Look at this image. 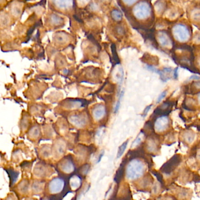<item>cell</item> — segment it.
Wrapping results in <instances>:
<instances>
[{"label":"cell","instance_id":"cell-20","mask_svg":"<svg viewBox=\"0 0 200 200\" xmlns=\"http://www.w3.org/2000/svg\"><path fill=\"white\" fill-rule=\"evenodd\" d=\"M19 188L20 190V191L23 193H25V192H26L27 189L28 188V187H27V184L26 183H25V181H22V182H20L19 185Z\"/></svg>","mask_w":200,"mask_h":200},{"label":"cell","instance_id":"cell-23","mask_svg":"<svg viewBox=\"0 0 200 200\" xmlns=\"http://www.w3.org/2000/svg\"><path fill=\"white\" fill-rule=\"evenodd\" d=\"M138 0H122L123 3L127 5H132L136 3Z\"/></svg>","mask_w":200,"mask_h":200},{"label":"cell","instance_id":"cell-9","mask_svg":"<svg viewBox=\"0 0 200 200\" xmlns=\"http://www.w3.org/2000/svg\"><path fill=\"white\" fill-rule=\"evenodd\" d=\"M158 40L162 46L169 47L171 45V40L167 35L164 32H160L159 34Z\"/></svg>","mask_w":200,"mask_h":200},{"label":"cell","instance_id":"cell-22","mask_svg":"<svg viewBox=\"0 0 200 200\" xmlns=\"http://www.w3.org/2000/svg\"><path fill=\"white\" fill-rule=\"evenodd\" d=\"M141 135V134H139L138 135V136H137V138L135 139V140H134L131 145V147H136V146H138L141 142L142 140V136H140Z\"/></svg>","mask_w":200,"mask_h":200},{"label":"cell","instance_id":"cell-30","mask_svg":"<svg viewBox=\"0 0 200 200\" xmlns=\"http://www.w3.org/2000/svg\"><path fill=\"white\" fill-rule=\"evenodd\" d=\"M103 155H104V152H102L101 155H100V158H99V161H98V162H99L100 161V160H101V158L102 157V156H103Z\"/></svg>","mask_w":200,"mask_h":200},{"label":"cell","instance_id":"cell-14","mask_svg":"<svg viewBox=\"0 0 200 200\" xmlns=\"http://www.w3.org/2000/svg\"><path fill=\"white\" fill-rule=\"evenodd\" d=\"M22 12V8L18 4H13L11 7L12 14L15 17H19Z\"/></svg>","mask_w":200,"mask_h":200},{"label":"cell","instance_id":"cell-19","mask_svg":"<svg viewBox=\"0 0 200 200\" xmlns=\"http://www.w3.org/2000/svg\"><path fill=\"white\" fill-rule=\"evenodd\" d=\"M123 94H124V91H122L120 94L119 99H118L117 102V104H116V105H115V109H114V112L115 113H117V112L119 111V109H120V101H121L122 97L123 96Z\"/></svg>","mask_w":200,"mask_h":200},{"label":"cell","instance_id":"cell-8","mask_svg":"<svg viewBox=\"0 0 200 200\" xmlns=\"http://www.w3.org/2000/svg\"><path fill=\"white\" fill-rule=\"evenodd\" d=\"M105 114V107L102 105H96L93 110V115L97 120H101L104 117Z\"/></svg>","mask_w":200,"mask_h":200},{"label":"cell","instance_id":"cell-3","mask_svg":"<svg viewBox=\"0 0 200 200\" xmlns=\"http://www.w3.org/2000/svg\"><path fill=\"white\" fill-rule=\"evenodd\" d=\"M173 33L174 38L179 42H184L190 38V31L183 24H177L173 29Z\"/></svg>","mask_w":200,"mask_h":200},{"label":"cell","instance_id":"cell-1","mask_svg":"<svg viewBox=\"0 0 200 200\" xmlns=\"http://www.w3.org/2000/svg\"><path fill=\"white\" fill-rule=\"evenodd\" d=\"M145 171L143 163L139 160L134 159L129 162L126 168V177L128 179L136 180L140 177Z\"/></svg>","mask_w":200,"mask_h":200},{"label":"cell","instance_id":"cell-29","mask_svg":"<svg viewBox=\"0 0 200 200\" xmlns=\"http://www.w3.org/2000/svg\"><path fill=\"white\" fill-rule=\"evenodd\" d=\"M5 200H15V199H14V197L13 198V197H7L6 199Z\"/></svg>","mask_w":200,"mask_h":200},{"label":"cell","instance_id":"cell-17","mask_svg":"<svg viewBox=\"0 0 200 200\" xmlns=\"http://www.w3.org/2000/svg\"><path fill=\"white\" fill-rule=\"evenodd\" d=\"M50 20H51V22L54 25H59L63 22V19L59 16L55 15V14H53L51 16Z\"/></svg>","mask_w":200,"mask_h":200},{"label":"cell","instance_id":"cell-25","mask_svg":"<svg viewBox=\"0 0 200 200\" xmlns=\"http://www.w3.org/2000/svg\"><path fill=\"white\" fill-rule=\"evenodd\" d=\"M166 94H167V93H166V91H163V93H161V94H160V96H159V97H158V100H157V103H159V102H160V101H161V100H163L165 97H166Z\"/></svg>","mask_w":200,"mask_h":200},{"label":"cell","instance_id":"cell-21","mask_svg":"<svg viewBox=\"0 0 200 200\" xmlns=\"http://www.w3.org/2000/svg\"><path fill=\"white\" fill-rule=\"evenodd\" d=\"M112 53H113V57H114V61H115L116 62H117V63H118L120 62V60H119L118 55H117V52H116L115 46L114 45L112 46Z\"/></svg>","mask_w":200,"mask_h":200},{"label":"cell","instance_id":"cell-27","mask_svg":"<svg viewBox=\"0 0 200 200\" xmlns=\"http://www.w3.org/2000/svg\"><path fill=\"white\" fill-rule=\"evenodd\" d=\"M117 32H118V34H122L124 32V29L122 28V27H118Z\"/></svg>","mask_w":200,"mask_h":200},{"label":"cell","instance_id":"cell-5","mask_svg":"<svg viewBox=\"0 0 200 200\" xmlns=\"http://www.w3.org/2000/svg\"><path fill=\"white\" fill-rule=\"evenodd\" d=\"M169 119L166 117H161L159 118L155 122V129L158 132L164 131L169 126Z\"/></svg>","mask_w":200,"mask_h":200},{"label":"cell","instance_id":"cell-6","mask_svg":"<svg viewBox=\"0 0 200 200\" xmlns=\"http://www.w3.org/2000/svg\"><path fill=\"white\" fill-rule=\"evenodd\" d=\"M70 122L76 126L82 128L87 123L85 117L81 115H73L70 117Z\"/></svg>","mask_w":200,"mask_h":200},{"label":"cell","instance_id":"cell-26","mask_svg":"<svg viewBox=\"0 0 200 200\" xmlns=\"http://www.w3.org/2000/svg\"><path fill=\"white\" fill-rule=\"evenodd\" d=\"M185 137H186V138H185L186 140L188 141L189 142H191L193 140V139H194V136L192 134H187Z\"/></svg>","mask_w":200,"mask_h":200},{"label":"cell","instance_id":"cell-13","mask_svg":"<svg viewBox=\"0 0 200 200\" xmlns=\"http://www.w3.org/2000/svg\"><path fill=\"white\" fill-rule=\"evenodd\" d=\"M112 18L117 22H120L122 20V14L118 9H113L111 13Z\"/></svg>","mask_w":200,"mask_h":200},{"label":"cell","instance_id":"cell-28","mask_svg":"<svg viewBox=\"0 0 200 200\" xmlns=\"http://www.w3.org/2000/svg\"><path fill=\"white\" fill-rule=\"evenodd\" d=\"M79 2H80L81 4H83V3H85V2H87L89 0H77Z\"/></svg>","mask_w":200,"mask_h":200},{"label":"cell","instance_id":"cell-16","mask_svg":"<svg viewBox=\"0 0 200 200\" xmlns=\"http://www.w3.org/2000/svg\"><path fill=\"white\" fill-rule=\"evenodd\" d=\"M128 141H126L125 142H123L120 146L118 148V153H117V159L118 158H120V157L123 155V153L125 152L126 149V147H127V145H128Z\"/></svg>","mask_w":200,"mask_h":200},{"label":"cell","instance_id":"cell-7","mask_svg":"<svg viewBox=\"0 0 200 200\" xmlns=\"http://www.w3.org/2000/svg\"><path fill=\"white\" fill-rule=\"evenodd\" d=\"M53 4L61 9L70 8L73 4V0H52Z\"/></svg>","mask_w":200,"mask_h":200},{"label":"cell","instance_id":"cell-2","mask_svg":"<svg viewBox=\"0 0 200 200\" xmlns=\"http://www.w3.org/2000/svg\"><path fill=\"white\" fill-rule=\"evenodd\" d=\"M133 13L135 17L139 20L146 19L151 14L150 6L147 2H140L135 6Z\"/></svg>","mask_w":200,"mask_h":200},{"label":"cell","instance_id":"cell-24","mask_svg":"<svg viewBox=\"0 0 200 200\" xmlns=\"http://www.w3.org/2000/svg\"><path fill=\"white\" fill-rule=\"evenodd\" d=\"M152 107V105H150L147 106V107L145 109V110H144V111H143V114H142V117H143V118H145V117L147 115V113H148V112L150 111V108H151Z\"/></svg>","mask_w":200,"mask_h":200},{"label":"cell","instance_id":"cell-18","mask_svg":"<svg viewBox=\"0 0 200 200\" xmlns=\"http://www.w3.org/2000/svg\"><path fill=\"white\" fill-rule=\"evenodd\" d=\"M9 21V17L6 14L0 15V23L2 25H7Z\"/></svg>","mask_w":200,"mask_h":200},{"label":"cell","instance_id":"cell-15","mask_svg":"<svg viewBox=\"0 0 200 200\" xmlns=\"http://www.w3.org/2000/svg\"><path fill=\"white\" fill-rule=\"evenodd\" d=\"M82 102L81 101L79 100H72L69 101V104H67V106L70 105V108H78L82 106Z\"/></svg>","mask_w":200,"mask_h":200},{"label":"cell","instance_id":"cell-10","mask_svg":"<svg viewBox=\"0 0 200 200\" xmlns=\"http://www.w3.org/2000/svg\"><path fill=\"white\" fill-rule=\"evenodd\" d=\"M8 174V176L10 180V182L11 184H14L16 182V181H17L18 177L19 176V172H16L15 170H8L7 172Z\"/></svg>","mask_w":200,"mask_h":200},{"label":"cell","instance_id":"cell-32","mask_svg":"<svg viewBox=\"0 0 200 200\" xmlns=\"http://www.w3.org/2000/svg\"><path fill=\"white\" fill-rule=\"evenodd\" d=\"M199 102H200V96H199Z\"/></svg>","mask_w":200,"mask_h":200},{"label":"cell","instance_id":"cell-4","mask_svg":"<svg viewBox=\"0 0 200 200\" xmlns=\"http://www.w3.org/2000/svg\"><path fill=\"white\" fill-rule=\"evenodd\" d=\"M64 185V181L59 178H56L52 180L49 185V191L51 193H60L63 190Z\"/></svg>","mask_w":200,"mask_h":200},{"label":"cell","instance_id":"cell-11","mask_svg":"<svg viewBox=\"0 0 200 200\" xmlns=\"http://www.w3.org/2000/svg\"><path fill=\"white\" fill-rule=\"evenodd\" d=\"M62 170L67 173H70L72 172L73 171L74 167L72 162L67 160L63 164Z\"/></svg>","mask_w":200,"mask_h":200},{"label":"cell","instance_id":"cell-12","mask_svg":"<svg viewBox=\"0 0 200 200\" xmlns=\"http://www.w3.org/2000/svg\"><path fill=\"white\" fill-rule=\"evenodd\" d=\"M70 182L72 188H73V190H76L79 187L81 184V180L79 177L74 176L71 178Z\"/></svg>","mask_w":200,"mask_h":200},{"label":"cell","instance_id":"cell-31","mask_svg":"<svg viewBox=\"0 0 200 200\" xmlns=\"http://www.w3.org/2000/svg\"><path fill=\"white\" fill-rule=\"evenodd\" d=\"M101 1H102L104 2H109L110 0H101Z\"/></svg>","mask_w":200,"mask_h":200}]
</instances>
